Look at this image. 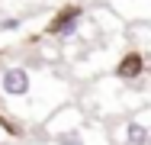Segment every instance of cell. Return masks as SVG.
<instances>
[{"mask_svg": "<svg viewBox=\"0 0 151 145\" xmlns=\"http://www.w3.org/2000/svg\"><path fill=\"white\" fill-rule=\"evenodd\" d=\"M19 26V20H13V16H10V20H3V23H0V29H16Z\"/></svg>", "mask_w": 151, "mask_h": 145, "instance_id": "5", "label": "cell"}, {"mask_svg": "<svg viewBox=\"0 0 151 145\" xmlns=\"http://www.w3.org/2000/svg\"><path fill=\"white\" fill-rule=\"evenodd\" d=\"M125 145H148V126L145 123H138V119H132V123H125Z\"/></svg>", "mask_w": 151, "mask_h": 145, "instance_id": "4", "label": "cell"}, {"mask_svg": "<svg viewBox=\"0 0 151 145\" xmlns=\"http://www.w3.org/2000/svg\"><path fill=\"white\" fill-rule=\"evenodd\" d=\"M29 87H32V78H29V71H26L23 65L3 68V74H0V90H3L6 97H26Z\"/></svg>", "mask_w": 151, "mask_h": 145, "instance_id": "1", "label": "cell"}, {"mask_svg": "<svg viewBox=\"0 0 151 145\" xmlns=\"http://www.w3.org/2000/svg\"><path fill=\"white\" fill-rule=\"evenodd\" d=\"M81 20H84V10H81V7H64L58 16L52 20L48 32H52V36H61V39H68V36H74V29H77Z\"/></svg>", "mask_w": 151, "mask_h": 145, "instance_id": "2", "label": "cell"}, {"mask_svg": "<svg viewBox=\"0 0 151 145\" xmlns=\"http://www.w3.org/2000/svg\"><path fill=\"white\" fill-rule=\"evenodd\" d=\"M142 71H145V58L138 55V52H129L116 65V74H119L122 81H135V78H142Z\"/></svg>", "mask_w": 151, "mask_h": 145, "instance_id": "3", "label": "cell"}]
</instances>
